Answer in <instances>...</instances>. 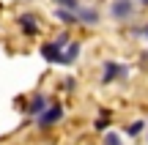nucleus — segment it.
Listing matches in <instances>:
<instances>
[{
	"mask_svg": "<svg viewBox=\"0 0 148 145\" xmlns=\"http://www.w3.org/2000/svg\"><path fill=\"white\" fill-rule=\"evenodd\" d=\"M110 16H112L115 22H129V19L134 16V0H112Z\"/></svg>",
	"mask_w": 148,
	"mask_h": 145,
	"instance_id": "f257e3e1",
	"label": "nucleus"
},
{
	"mask_svg": "<svg viewBox=\"0 0 148 145\" xmlns=\"http://www.w3.org/2000/svg\"><path fill=\"white\" fill-rule=\"evenodd\" d=\"M60 118H63V107H60V104H49V107L38 115V129H52Z\"/></svg>",
	"mask_w": 148,
	"mask_h": 145,
	"instance_id": "f03ea898",
	"label": "nucleus"
},
{
	"mask_svg": "<svg viewBox=\"0 0 148 145\" xmlns=\"http://www.w3.org/2000/svg\"><path fill=\"white\" fill-rule=\"evenodd\" d=\"M126 74H129L126 66H118L115 60H107L104 69H101V82H104V85H110V82H115V80H123Z\"/></svg>",
	"mask_w": 148,
	"mask_h": 145,
	"instance_id": "7ed1b4c3",
	"label": "nucleus"
},
{
	"mask_svg": "<svg viewBox=\"0 0 148 145\" xmlns=\"http://www.w3.org/2000/svg\"><path fill=\"white\" fill-rule=\"evenodd\" d=\"M16 22H19V27H22L25 36H36V33H38V22H36V16H33V14H19V16H16Z\"/></svg>",
	"mask_w": 148,
	"mask_h": 145,
	"instance_id": "20e7f679",
	"label": "nucleus"
},
{
	"mask_svg": "<svg viewBox=\"0 0 148 145\" xmlns=\"http://www.w3.org/2000/svg\"><path fill=\"white\" fill-rule=\"evenodd\" d=\"M41 55H44V60H49V63H63V49H60L55 41L52 44H44Z\"/></svg>",
	"mask_w": 148,
	"mask_h": 145,
	"instance_id": "39448f33",
	"label": "nucleus"
},
{
	"mask_svg": "<svg viewBox=\"0 0 148 145\" xmlns=\"http://www.w3.org/2000/svg\"><path fill=\"white\" fill-rule=\"evenodd\" d=\"M77 19H79V25H90V27H93V25L101 22V16H99L96 8H79L77 11Z\"/></svg>",
	"mask_w": 148,
	"mask_h": 145,
	"instance_id": "423d86ee",
	"label": "nucleus"
},
{
	"mask_svg": "<svg viewBox=\"0 0 148 145\" xmlns=\"http://www.w3.org/2000/svg\"><path fill=\"white\" fill-rule=\"evenodd\" d=\"M47 107H49V99L38 93V96H33V99H30V104H27V112H30V115H41Z\"/></svg>",
	"mask_w": 148,
	"mask_h": 145,
	"instance_id": "0eeeda50",
	"label": "nucleus"
},
{
	"mask_svg": "<svg viewBox=\"0 0 148 145\" xmlns=\"http://www.w3.org/2000/svg\"><path fill=\"white\" fill-rule=\"evenodd\" d=\"M55 19H60L63 25H77V11H71V8H55Z\"/></svg>",
	"mask_w": 148,
	"mask_h": 145,
	"instance_id": "6e6552de",
	"label": "nucleus"
},
{
	"mask_svg": "<svg viewBox=\"0 0 148 145\" xmlns=\"http://www.w3.org/2000/svg\"><path fill=\"white\" fill-rule=\"evenodd\" d=\"M77 55H79V44H77V41H71L69 47H66V52H63V66L74 63V60H77Z\"/></svg>",
	"mask_w": 148,
	"mask_h": 145,
	"instance_id": "1a4fd4ad",
	"label": "nucleus"
},
{
	"mask_svg": "<svg viewBox=\"0 0 148 145\" xmlns=\"http://www.w3.org/2000/svg\"><path fill=\"white\" fill-rule=\"evenodd\" d=\"M143 129H145L143 120H134V123L126 126V134H129V137H137V134H143Z\"/></svg>",
	"mask_w": 148,
	"mask_h": 145,
	"instance_id": "9d476101",
	"label": "nucleus"
},
{
	"mask_svg": "<svg viewBox=\"0 0 148 145\" xmlns=\"http://www.w3.org/2000/svg\"><path fill=\"white\" fill-rule=\"evenodd\" d=\"M58 8H71V11H79V0H55Z\"/></svg>",
	"mask_w": 148,
	"mask_h": 145,
	"instance_id": "9b49d317",
	"label": "nucleus"
},
{
	"mask_svg": "<svg viewBox=\"0 0 148 145\" xmlns=\"http://www.w3.org/2000/svg\"><path fill=\"white\" fill-rule=\"evenodd\" d=\"M104 145H121V137H118L115 131H107L104 134Z\"/></svg>",
	"mask_w": 148,
	"mask_h": 145,
	"instance_id": "f8f14e48",
	"label": "nucleus"
},
{
	"mask_svg": "<svg viewBox=\"0 0 148 145\" xmlns=\"http://www.w3.org/2000/svg\"><path fill=\"white\" fill-rule=\"evenodd\" d=\"M107 126H110V115H107V118H99V120L93 123V129H96V131H104Z\"/></svg>",
	"mask_w": 148,
	"mask_h": 145,
	"instance_id": "ddd939ff",
	"label": "nucleus"
},
{
	"mask_svg": "<svg viewBox=\"0 0 148 145\" xmlns=\"http://www.w3.org/2000/svg\"><path fill=\"white\" fill-rule=\"evenodd\" d=\"M55 44H58V47H60V49H63V47H69V44H71V41H69V36H66V33H60V36H58V38H55Z\"/></svg>",
	"mask_w": 148,
	"mask_h": 145,
	"instance_id": "4468645a",
	"label": "nucleus"
},
{
	"mask_svg": "<svg viewBox=\"0 0 148 145\" xmlns=\"http://www.w3.org/2000/svg\"><path fill=\"white\" fill-rule=\"evenodd\" d=\"M74 85H77V82H74V77H69V80H66V91H74Z\"/></svg>",
	"mask_w": 148,
	"mask_h": 145,
	"instance_id": "2eb2a0df",
	"label": "nucleus"
},
{
	"mask_svg": "<svg viewBox=\"0 0 148 145\" xmlns=\"http://www.w3.org/2000/svg\"><path fill=\"white\" fill-rule=\"evenodd\" d=\"M137 33H140V36H145V38H148V25H143V27H140Z\"/></svg>",
	"mask_w": 148,
	"mask_h": 145,
	"instance_id": "dca6fc26",
	"label": "nucleus"
},
{
	"mask_svg": "<svg viewBox=\"0 0 148 145\" xmlns=\"http://www.w3.org/2000/svg\"><path fill=\"white\" fill-rule=\"evenodd\" d=\"M140 3H143V5H148V0H140Z\"/></svg>",
	"mask_w": 148,
	"mask_h": 145,
	"instance_id": "f3484780",
	"label": "nucleus"
}]
</instances>
